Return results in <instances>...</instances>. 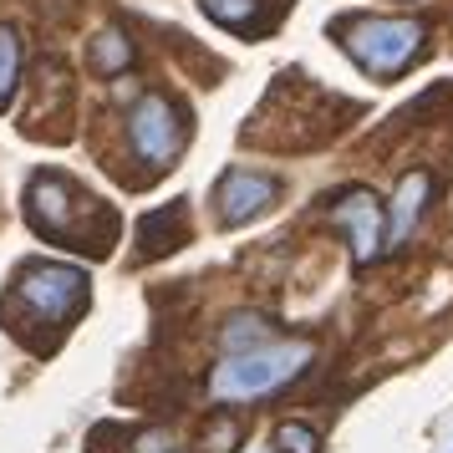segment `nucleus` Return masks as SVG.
Segmentation results:
<instances>
[{
	"label": "nucleus",
	"instance_id": "1",
	"mask_svg": "<svg viewBox=\"0 0 453 453\" xmlns=\"http://www.w3.org/2000/svg\"><path fill=\"white\" fill-rule=\"evenodd\" d=\"M311 342H270L255 351H234L209 372V397L214 403H260L290 388L301 372L311 367Z\"/></svg>",
	"mask_w": 453,
	"mask_h": 453
},
{
	"label": "nucleus",
	"instance_id": "2",
	"mask_svg": "<svg viewBox=\"0 0 453 453\" xmlns=\"http://www.w3.org/2000/svg\"><path fill=\"white\" fill-rule=\"evenodd\" d=\"M423 42H428V26L408 16H357L342 26V46L367 77H397L423 51Z\"/></svg>",
	"mask_w": 453,
	"mask_h": 453
},
{
	"label": "nucleus",
	"instance_id": "3",
	"mask_svg": "<svg viewBox=\"0 0 453 453\" xmlns=\"http://www.w3.org/2000/svg\"><path fill=\"white\" fill-rule=\"evenodd\" d=\"M26 219L36 234L46 240H57V245H82V219H112L103 214V204L82 194V188L72 184L66 173L57 168H42V173H31V184H26Z\"/></svg>",
	"mask_w": 453,
	"mask_h": 453
},
{
	"label": "nucleus",
	"instance_id": "4",
	"mask_svg": "<svg viewBox=\"0 0 453 453\" xmlns=\"http://www.w3.org/2000/svg\"><path fill=\"white\" fill-rule=\"evenodd\" d=\"M11 301L26 306V316H31L36 326L66 331L87 306V270L62 265V260H31V265L16 275Z\"/></svg>",
	"mask_w": 453,
	"mask_h": 453
},
{
	"label": "nucleus",
	"instance_id": "5",
	"mask_svg": "<svg viewBox=\"0 0 453 453\" xmlns=\"http://www.w3.org/2000/svg\"><path fill=\"white\" fill-rule=\"evenodd\" d=\"M184 112L173 97L164 92H143L133 112H127V148H133V158L148 168V173H164L179 153H184Z\"/></svg>",
	"mask_w": 453,
	"mask_h": 453
},
{
	"label": "nucleus",
	"instance_id": "6",
	"mask_svg": "<svg viewBox=\"0 0 453 453\" xmlns=\"http://www.w3.org/2000/svg\"><path fill=\"white\" fill-rule=\"evenodd\" d=\"M331 229L347 234L357 270H367L372 260L388 250V219H382V204H377L372 188H347V194L331 204Z\"/></svg>",
	"mask_w": 453,
	"mask_h": 453
},
{
	"label": "nucleus",
	"instance_id": "7",
	"mask_svg": "<svg viewBox=\"0 0 453 453\" xmlns=\"http://www.w3.org/2000/svg\"><path fill=\"white\" fill-rule=\"evenodd\" d=\"M280 194V179H270L260 168H225V179L214 188V214L219 225L234 229V225H250L255 214H265Z\"/></svg>",
	"mask_w": 453,
	"mask_h": 453
},
{
	"label": "nucleus",
	"instance_id": "8",
	"mask_svg": "<svg viewBox=\"0 0 453 453\" xmlns=\"http://www.w3.org/2000/svg\"><path fill=\"white\" fill-rule=\"evenodd\" d=\"M433 194V179L428 168H412L397 179V194H392V225H388V245H408V234L418 229L423 219V204H428Z\"/></svg>",
	"mask_w": 453,
	"mask_h": 453
},
{
	"label": "nucleus",
	"instance_id": "9",
	"mask_svg": "<svg viewBox=\"0 0 453 453\" xmlns=\"http://www.w3.org/2000/svg\"><path fill=\"white\" fill-rule=\"evenodd\" d=\"M188 240V209L184 204H168V209H153L138 219V255L143 260H158L168 250H179Z\"/></svg>",
	"mask_w": 453,
	"mask_h": 453
},
{
	"label": "nucleus",
	"instance_id": "10",
	"mask_svg": "<svg viewBox=\"0 0 453 453\" xmlns=\"http://www.w3.org/2000/svg\"><path fill=\"white\" fill-rule=\"evenodd\" d=\"M214 342H219L225 357H234V351L270 347L275 342V326H270V316H260V311H234V316H225V326H219Z\"/></svg>",
	"mask_w": 453,
	"mask_h": 453
},
{
	"label": "nucleus",
	"instance_id": "11",
	"mask_svg": "<svg viewBox=\"0 0 453 453\" xmlns=\"http://www.w3.org/2000/svg\"><path fill=\"white\" fill-rule=\"evenodd\" d=\"M133 57H138V46H133V36H127V31H118V26L97 31V36H92V46H87V62H92V72H97V77H123L127 66H133Z\"/></svg>",
	"mask_w": 453,
	"mask_h": 453
},
{
	"label": "nucleus",
	"instance_id": "12",
	"mask_svg": "<svg viewBox=\"0 0 453 453\" xmlns=\"http://www.w3.org/2000/svg\"><path fill=\"white\" fill-rule=\"evenodd\" d=\"M16 87H21V31L0 26V112L16 103Z\"/></svg>",
	"mask_w": 453,
	"mask_h": 453
},
{
	"label": "nucleus",
	"instance_id": "13",
	"mask_svg": "<svg viewBox=\"0 0 453 453\" xmlns=\"http://www.w3.org/2000/svg\"><path fill=\"white\" fill-rule=\"evenodd\" d=\"M240 438H245V423H240L234 412H214L199 443H204V453H234L240 449Z\"/></svg>",
	"mask_w": 453,
	"mask_h": 453
},
{
	"label": "nucleus",
	"instance_id": "14",
	"mask_svg": "<svg viewBox=\"0 0 453 453\" xmlns=\"http://www.w3.org/2000/svg\"><path fill=\"white\" fill-rule=\"evenodd\" d=\"M275 449L280 453H321V433L311 428V423H301V418H290V423L275 428Z\"/></svg>",
	"mask_w": 453,
	"mask_h": 453
},
{
	"label": "nucleus",
	"instance_id": "15",
	"mask_svg": "<svg viewBox=\"0 0 453 453\" xmlns=\"http://www.w3.org/2000/svg\"><path fill=\"white\" fill-rule=\"evenodd\" d=\"M199 5H204L219 26H229V31H245V26L255 21V5H260V0H199Z\"/></svg>",
	"mask_w": 453,
	"mask_h": 453
},
{
	"label": "nucleus",
	"instance_id": "16",
	"mask_svg": "<svg viewBox=\"0 0 453 453\" xmlns=\"http://www.w3.org/2000/svg\"><path fill=\"white\" fill-rule=\"evenodd\" d=\"M133 453H184V449H179V438L168 428H148L133 438Z\"/></svg>",
	"mask_w": 453,
	"mask_h": 453
}]
</instances>
